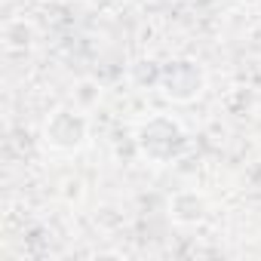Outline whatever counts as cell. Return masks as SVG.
I'll return each mask as SVG.
<instances>
[{
  "mask_svg": "<svg viewBox=\"0 0 261 261\" xmlns=\"http://www.w3.org/2000/svg\"><path fill=\"white\" fill-rule=\"evenodd\" d=\"M157 83H160V89H163L172 101H194V98L203 92L206 77H203V68H200L197 62H191V59H175V62H169V65L160 68Z\"/></svg>",
  "mask_w": 261,
  "mask_h": 261,
  "instance_id": "2",
  "label": "cell"
},
{
  "mask_svg": "<svg viewBox=\"0 0 261 261\" xmlns=\"http://www.w3.org/2000/svg\"><path fill=\"white\" fill-rule=\"evenodd\" d=\"M185 145H188V136L172 117L157 114L148 123H142V129H139V151L154 163L175 160L185 151Z\"/></svg>",
  "mask_w": 261,
  "mask_h": 261,
  "instance_id": "1",
  "label": "cell"
},
{
  "mask_svg": "<svg viewBox=\"0 0 261 261\" xmlns=\"http://www.w3.org/2000/svg\"><path fill=\"white\" fill-rule=\"evenodd\" d=\"M43 136H46V145L56 151H77L86 142V117L71 108H59L46 120Z\"/></svg>",
  "mask_w": 261,
  "mask_h": 261,
  "instance_id": "3",
  "label": "cell"
},
{
  "mask_svg": "<svg viewBox=\"0 0 261 261\" xmlns=\"http://www.w3.org/2000/svg\"><path fill=\"white\" fill-rule=\"evenodd\" d=\"M172 215L178 221H200L203 218V200L197 194H178L172 203Z\"/></svg>",
  "mask_w": 261,
  "mask_h": 261,
  "instance_id": "4",
  "label": "cell"
}]
</instances>
